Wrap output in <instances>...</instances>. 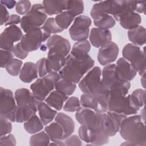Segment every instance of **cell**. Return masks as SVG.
Returning <instances> with one entry per match:
<instances>
[{
    "mask_svg": "<svg viewBox=\"0 0 146 146\" xmlns=\"http://www.w3.org/2000/svg\"><path fill=\"white\" fill-rule=\"evenodd\" d=\"M125 141L138 146H146L145 125L140 115L127 117L122 122L119 131Z\"/></svg>",
    "mask_w": 146,
    "mask_h": 146,
    "instance_id": "6da1fadb",
    "label": "cell"
},
{
    "mask_svg": "<svg viewBox=\"0 0 146 146\" xmlns=\"http://www.w3.org/2000/svg\"><path fill=\"white\" fill-rule=\"evenodd\" d=\"M94 60L90 56L81 60L70 54L66 57L64 66L58 73L63 79L77 84L86 73L94 67Z\"/></svg>",
    "mask_w": 146,
    "mask_h": 146,
    "instance_id": "7a4b0ae2",
    "label": "cell"
},
{
    "mask_svg": "<svg viewBox=\"0 0 146 146\" xmlns=\"http://www.w3.org/2000/svg\"><path fill=\"white\" fill-rule=\"evenodd\" d=\"M102 70L98 66L92 67L79 82L78 87L83 94L99 95L108 91L104 89L102 83Z\"/></svg>",
    "mask_w": 146,
    "mask_h": 146,
    "instance_id": "3957f363",
    "label": "cell"
},
{
    "mask_svg": "<svg viewBox=\"0 0 146 146\" xmlns=\"http://www.w3.org/2000/svg\"><path fill=\"white\" fill-rule=\"evenodd\" d=\"M60 78L58 72L52 71L46 76L36 79L30 85V90L39 102H43L55 87L58 80Z\"/></svg>",
    "mask_w": 146,
    "mask_h": 146,
    "instance_id": "277c9868",
    "label": "cell"
},
{
    "mask_svg": "<svg viewBox=\"0 0 146 146\" xmlns=\"http://www.w3.org/2000/svg\"><path fill=\"white\" fill-rule=\"evenodd\" d=\"M47 19V15L43 5L36 3L33 5L30 10L22 17L20 26L23 31L26 33L31 29L42 27Z\"/></svg>",
    "mask_w": 146,
    "mask_h": 146,
    "instance_id": "5b68a950",
    "label": "cell"
},
{
    "mask_svg": "<svg viewBox=\"0 0 146 146\" xmlns=\"http://www.w3.org/2000/svg\"><path fill=\"white\" fill-rule=\"evenodd\" d=\"M123 58L130 63L133 68L141 76L145 74V52L138 46L128 43L122 50Z\"/></svg>",
    "mask_w": 146,
    "mask_h": 146,
    "instance_id": "8992f818",
    "label": "cell"
},
{
    "mask_svg": "<svg viewBox=\"0 0 146 146\" xmlns=\"http://www.w3.org/2000/svg\"><path fill=\"white\" fill-rule=\"evenodd\" d=\"M127 115L112 111H107L101 113L100 131L107 137L115 136L119 132L123 121Z\"/></svg>",
    "mask_w": 146,
    "mask_h": 146,
    "instance_id": "52a82bcc",
    "label": "cell"
},
{
    "mask_svg": "<svg viewBox=\"0 0 146 146\" xmlns=\"http://www.w3.org/2000/svg\"><path fill=\"white\" fill-rule=\"evenodd\" d=\"M51 34L42 27L33 28L23 35L20 42L26 51H34L42 46V43L48 40Z\"/></svg>",
    "mask_w": 146,
    "mask_h": 146,
    "instance_id": "ba28073f",
    "label": "cell"
},
{
    "mask_svg": "<svg viewBox=\"0 0 146 146\" xmlns=\"http://www.w3.org/2000/svg\"><path fill=\"white\" fill-rule=\"evenodd\" d=\"M17 103L11 90L0 88V115L8 119L11 122L15 121Z\"/></svg>",
    "mask_w": 146,
    "mask_h": 146,
    "instance_id": "9c48e42d",
    "label": "cell"
},
{
    "mask_svg": "<svg viewBox=\"0 0 146 146\" xmlns=\"http://www.w3.org/2000/svg\"><path fill=\"white\" fill-rule=\"evenodd\" d=\"M91 23V19L88 16L80 15L76 17L69 29L71 38L76 42L87 40L89 36V27Z\"/></svg>",
    "mask_w": 146,
    "mask_h": 146,
    "instance_id": "30bf717a",
    "label": "cell"
},
{
    "mask_svg": "<svg viewBox=\"0 0 146 146\" xmlns=\"http://www.w3.org/2000/svg\"><path fill=\"white\" fill-rule=\"evenodd\" d=\"M109 91L103 95H94L83 94L80 96V104L83 107L88 108L99 113H104L108 111Z\"/></svg>",
    "mask_w": 146,
    "mask_h": 146,
    "instance_id": "8fae6325",
    "label": "cell"
},
{
    "mask_svg": "<svg viewBox=\"0 0 146 146\" xmlns=\"http://www.w3.org/2000/svg\"><path fill=\"white\" fill-rule=\"evenodd\" d=\"M101 113L91 109L80 107L76 111L75 118L80 125H86L96 132H100Z\"/></svg>",
    "mask_w": 146,
    "mask_h": 146,
    "instance_id": "7c38bea8",
    "label": "cell"
},
{
    "mask_svg": "<svg viewBox=\"0 0 146 146\" xmlns=\"http://www.w3.org/2000/svg\"><path fill=\"white\" fill-rule=\"evenodd\" d=\"M22 36V31L17 26L12 25L6 27L0 35L1 49L12 51L14 43L21 40Z\"/></svg>",
    "mask_w": 146,
    "mask_h": 146,
    "instance_id": "4fadbf2b",
    "label": "cell"
},
{
    "mask_svg": "<svg viewBox=\"0 0 146 146\" xmlns=\"http://www.w3.org/2000/svg\"><path fill=\"white\" fill-rule=\"evenodd\" d=\"M79 137L83 141L94 145H102L108 143L109 137L103 133L96 132L88 127L81 125L78 130Z\"/></svg>",
    "mask_w": 146,
    "mask_h": 146,
    "instance_id": "5bb4252c",
    "label": "cell"
},
{
    "mask_svg": "<svg viewBox=\"0 0 146 146\" xmlns=\"http://www.w3.org/2000/svg\"><path fill=\"white\" fill-rule=\"evenodd\" d=\"M119 49L117 44L113 42H110L100 47L97 59L98 62L103 66L108 65L116 60L117 59Z\"/></svg>",
    "mask_w": 146,
    "mask_h": 146,
    "instance_id": "9a60e30c",
    "label": "cell"
},
{
    "mask_svg": "<svg viewBox=\"0 0 146 146\" xmlns=\"http://www.w3.org/2000/svg\"><path fill=\"white\" fill-rule=\"evenodd\" d=\"M46 46L49 51L60 54L67 56L71 50V44L69 40L63 36L54 34L47 40Z\"/></svg>",
    "mask_w": 146,
    "mask_h": 146,
    "instance_id": "2e32d148",
    "label": "cell"
},
{
    "mask_svg": "<svg viewBox=\"0 0 146 146\" xmlns=\"http://www.w3.org/2000/svg\"><path fill=\"white\" fill-rule=\"evenodd\" d=\"M39 102L34 100L29 102H25L17 104L15 121L24 123L38 111V104Z\"/></svg>",
    "mask_w": 146,
    "mask_h": 146,
    "instance_id": "e0dca14e",
    "label": "cell"
},
{
    "mask_svg": "<svg viewBox=\"0 0 146 146\" xmlns=\"http://www.w3.org/2000/svg\"><path fill=\"white\" fill-rule=\"evenodd\" d=\"M115 65L116 75L120 81L130 82L134 79L137 74L136 71L130 63L123 58H120Z\"/></svg>",
    "mask_w": 146,
    "mask_h": 146,
    "instance_id": "ac0fdd59",
    "label": "cell"
},
{
    "mask_svg": "<svg viewBox=\"0 0 146 146\" xmlns=\"http://www.w3.org/2000/svg\"><path fill=\"white\" fill-rule=\"evenodd\" d=\"M89 39L94 47L100 48L111 42L112 34L109 29L94 27L91 30Z\"/></svg>",
    "mask_w": 146,
    "mask_h": 146,
    "instance_id": "d6986e66",
    "label": "cell"
},
{
    "mask_svg": "<svg viewBox=\"0 0 146 146\" xmlns=\"http://www.w3.org/2000/svg\"><path fill=\"white\" fill-rule=\"evenodd\" d=\"M118 21L123 28L130 30L140 25L141 22V18L140 14L133 11L129 6L120 16Z\"/></svg>",
    "mask_w": 146,
    "mask_h": 146,
    "instance_id": "ffe728a7",
    "label": "cell"
},
{
    "mask_svg": "<svg viewBox=\"0 0 146 146\" xmlns=\"http://www.w3.org/2000/svg\"><path fill=\"white\" fill-rule=\"evenodd\" d=\"M120 81L116 73L115 64H110L106 66L102 71V83L105 90H108Z\"/></svg>",
    "mask_w": 146,
    "mask_h": 146,
    "instance_id": "44dd1931",
    "label": "cell"
},
{
    "mask_svg": "<svg viewBox=\"0 0 146 146\" xmlns=\"http://www.w3.org/2000/svg\"><path fill=\"white\" fill-rule=\"evenodd\" d=\"M55 121L58 123L63 130V140L73 133L75 130V123L72 119L68 115L59 112L55 117Z\"/></svg>",
    "mask_w": 146,
    "mask_h": 146,
    "instance_id": "7402d4cb",
    "label": "cell"
},
{
    "mask_svg": "<svg viewBox=\"0 0 146 146\" xmlns=\"http://www.w3.org/2000/svg\"><path fill=\"white\" fill-rule=\"evenodd\" d=\"M38 76L36 63L27 62L24 63L19 73V79L26 83H31Z\"/></svg>",
    "mask_w": 146,
    "mask_h": 146,
    "instance_id": "603a6c76",
    "label": "cell"
},
{
    "mask_svg": "<svg viewBox=\"0 0 146 146\" xmlns=\"http://www.w3.org/2000/svg\"><path fill=\"white\" fill-rule=\"evenodd\" d=\"M66 57L60 54L48 50L46 59L50 71L59 72L64 66Z\"/></svg>",
    "mask_w": 146,
    "mask_h": 146,
    "instance_id": "cb8c5ba5",
    "label": "cell"
},
{
    "mask_svg": "<svg viewBox=\"0 0 146 146\" xmlns=\"http://www.w3.org/2000/svg\"><path fill=\"white\" fill-rule=\"evenodd\" d=\"M38 111L42 122L47 125L55 119L57 111L52 109L46 102H40L38 104Z\"/></svg>",
    "mask_w": 146,
    "mask_h": 146,
    "instance_id": "d4e9b609",
    "label": "cell"
},
{
    "mask_svg": "<svg viewBox=\"0 0 146 146\" xmlns=\"http://www.w3.org/2000/svg\"><path fill=\"white\" fill-rule=\"evenodd\" d=\"M67 1H43L42 5L47 15L59 14L66 10Z\"/></svg>",
    "mask_w": 146,
    "mask_h": 146,
    "instance_id": "484cf974",
    "label": "cell"
},
{
    "mask_svg": "<svg viewBox=\"0 0 146 146\" xmlns=\"http://www.w3.org/2000/svg\"><path fill=\"white\" fill-rule=\"evenodd\" d=\"M90 48L91 44L87 40L76 42L73 45L70 54L78 59L83 60L90 56L88 52Z\"/></svg>",
    "mask_w": 146,
    "mask_h": 146,
    "instance_id": "4316f807",
    "label": "cell"
},
{
    "mask_svg": "<svg viewBox=\"0 0 146 146\" xmlns=\"http://www.w3.org/2000/svg\"><path fill=\"white\" fill-rule=\"evenodd\" d=\"M68 98V96L55 90L50 92L44 101L50 107L54 108L57 111H60L63 108L64 103Z\"/></svg>",
    "mask_w": 146,
    "mask_h": 146,
    "instance_id": "83f0119b",
    "label": "cell"
},
{
    "mask_svg": "<svg viewBox=\"0 0 146 146\" xmlns=\"http://www.w3.org/2000/svg\"><path fill=\"white\" fill-rule=\"evenodd\" d=\"M129 40L136 46H143L146 42V30L143 26H138L132 29L128 30L127 33Z\"/></svg>",
    "mask_w": 146,
    "mask_h": 146,
    "instance_id": "f1b7e54d",
    "label": "cell"
},
{
    "mask_svg": "<svg viewBox=\"0 0 146 146\" xmlns=\"http://www.w3.org/2000/svg\"><path fill=\"white\" fill-rule=\"evenodd\" d=\"M44 131L52 142H58L63 140V130L60 125L55 121L47 125L44 128Z\"/></svg>",
    "mask_w": 146,
    "mask_h": 146,
    "instance_id": "f546056e",
    "label": "cell"
},
{
    "mask_svg": "<svg viewBox=\"0 0 146 146\" xmlns=\"http://www.w3.org/2000/svg\"><path fill=\"white\" fill-rule=\"evenodd\" d=\"M43 125L40 119L36 114L32 116L23 124L25 131L29 134H34L41 131Z\"/></svg>",
    "mask_w": 146,
    "mask_h": 146,
    "instance_id": "4dcf8cb0",
    "label": "cell"
},
{
    "mask_svg": "<svg viewBox=\"0 0 146 146\" xmlns=\"http://www.w3.org/2000/svg\"><path fill=\"white\" fill-rule=\"evenodd\" d=\"M76 88V84L60 78L55 84V90L66 95H71Z\"/></svg>",
    "mask_w": 146,
    "mask_h": 146,
    "instance_id": "1f68e13d",
    "label": "cell"
},
{
    "mask_svg": "<svg viewBox=\"0 0 146 146\" xmlns=\"http://www.w3.org/2000/svg\"><path fill=\"white\" fill-rule=\"evenodd\" d=\"M94 24L96 27L109 29L116 25V21L109 14H103L94 19Z\"/></svg>",
    "mask_w": 146,
    "mask_h": 146,
    "instance_id": "d6a6232c",
    "label": "cell"
},
{
    "mask_svg": "<svg viewBox=\"0 0 146 146\" xmlns=\"http://www.w3.org/2000/svg\"><path fill=\"white\" fill-rule=\"evenodd\" d=\"M75 18L70 13L65 10L56 15L55 19L59 27L64 30L68 29Z\"/></svg>",
    "mask_w": 146,
    "mask_h": 146,
    "instance_id": "836d02e7",
    "label": "cell"
},
{
    "mask_svg": "<svg viewBox=\"0 0 146 146\" xmlns=\"http://www.w3.org/2000/svg\"><path fill=\"white\" fill-rule=\"evenodd\" d=\"M84 2L80 0H68L67 1V9L69 13H70L75 18L80 15L84 11Z\"/></svg>",
    "mask_w": 146,
    "mask_h": 146,
    "instance_id": "e575fe53",
    "label": "cell"
},
{
    "mask_svg": "<svg viewBox=\"0 0 146 146\" xmlns=\"http://www.w3.org/2000/svg\"><path fill=\"white\" fill-rule=\"evenodd\" d=\"M50 139L45 131H40L33 134L30 138V145H48Z\"/></svg>",
    "mask_w": 146,
    "mask_h": 146,
    "instance_id": "d590c367",
    "label": "cell"
},
{
    "mask_svg": "<svg viewBox=\"0 0 146 146\" xmlns=\"http://www.w3.org/2000/svg\"><path fill=\"white\" fill-rule=\"evenodd\" d=\"M22 66V61L20 59L14 58L5 67L7 73L11 76H17L19 74Z\"/></svg>",
    "mask_w": 146,
    "mask_h": 146,
    "instance_id": "8d00e7d4",
    "label": "cell"
},
{
    "mask_svg": "<svg viewBox=\"0 0 146 146\" xmlns=\"http://www.w3.org/2000/svg\"><path fill=\"white\" fill-rule=\"evenodd\" d=\"M81 104L79 99L75 96L68 98L65 102L63 108L64 111L74 112H76L80 107Z\"/></svg>",
    "mask_w": 146,
    "mask_h": 146,
    "instance_id": "74e56055",
    "label": "cell"
},
{
    "mask_svg": "<svg viewBox=\"0 0 146 146\" xmlns=\"http://www.w3.org/2000/svg\"><path fill=\"white\" fill-rule=\"evenodd\" d=\"M42 27L51 34H56L63 31L57 25L55 18L53 17L48 18Z\"/></svg>",
    "mask_w": 146,
    "mask_h": 146,
    "instance_id": "f35d334b",
    "label": "cell"
},
{
    "mask_svg": "<svg viewBox=\"0 0 146 146\" xmlns=\"http://www.w3.org/2000/svg\"><path fill=\"white\" fill-rule=\"evenodd\" d=\"M132 99L136 104L140 107H144L145 104V91L141 88L135 90L131 94Z\"/></svg>",
    "mask_w": 146,
    "mask_h": 146,
    "instance_id": "ab89813d",
    "label": "cell"
},
{
    "mask_svg": "<svg viewBox=\"0 0 146 146\" xmlns=\"http://www.w3.org/2000/svg\"><path fill=\"white\" fill-rule=\"evenodd\" d=\"M8 119L0 115V136L9 134L12 131V124Z\"/></svg>",
    "mask_w": 146,
    "mask_h": 146,
    "instance_id": "60d3db41",
    "label": "cell"
},
{
    "mask_svg": "<svg viewBox=\"0 0 146 146\" xmlns=\"http://www.w3.org/2000/svg\"><path fill=\"white\" fill-rule=\"evenodd\" d=\"M31 7L30 1L27 0L19 1L17 2L15 10L18 14L25 15L30 10Z\"/></svg>",
    "mask_w": 146,
    "mask_h": 146,
    "instance_id": "b9f144b4",
    "label": "cell"
},
{
    "mask_svg": "<svg viewBox=\"0 0 146 146\" xmlns=\"http://www.w3.org/2000/svg\"><path fill=\"white\" fill-rule=\"evenodd\" d=\"M36 65L38 69V75L40 78H42L48 73L51 72L49 70L47 63V59L45 58H42L39 59L36 63Z\"/></svg>",
    "mask_w": 146,
    "mask_h": 146,
    "instance_id": "7bdbcfd3",
    "label": "cell"
},
{
    "mask_svg": "<svg viewBox=\"0 0 146 146\" xmlns=\"http://www.w3.org/2000/svg\"><path fill=\"white\" fill-rule=\"evenodd\" d=\"M1 67L5 68L6 66L14 59V54L11 51L1 49Z\"/></svg>",
    "mask_w": 146,
    "mask_h": 146,
    "instance_id": "ee69618b",
    "label": "cell"
},
{
    "mask_svg": "<svg viewBox=\"0 0 146 146\" xmlns=\"http://www.w3.org/2000/svg\"><path fill=\"white\" fill-rule=\"evenodd\" d=\"M131 9L137 13L145 14V1H129Z\"/></svg>",
    "mask_w": 146,
    "mask_h": 146,
    "instance_id": "f6af8a7d",
    "label": "cell"
},
{
    "mask_svg": "<svg viewBox=\"0 0 146 146\" xmlns=\"http://www.w3.org/2000/svg\"><path fill=\"white\" fill-rule=\"evenodd\" d=\"M12 52L15 56L20 59H25L28 56L29 52L22 47L21 42H18L14 45Z\"/></svg>",
    "mask_w": 146,
    "mask_h": 146,
    "instance_id": "bcb514c9",
    "label": "cell"
},
{
    "mask_svg": "<svg viewBox=\"0 0 146 146\" xmlns=\"http://www.w3.org/2000/svg\"><path fill=\"white\" fill-rule=\"evenodd\" d=\"M17 145V141L14 136L12 134H7L6 135L1 136L0 146L3 145Z\"/></svg>",
    "mask_w": 146,
    "mask_h": 146,
    "instance_id": "7dc6e473",
    "label": "cell"
},
{
    "mask_svg": "<svg viewBox=\"0 0 146 146\" xmlns=\"http://www.w3.org/2000/svg\"><path fill=\"white\" fill-rule=\"evenodd\" d=\"M64 145H81V139L76 135H71L63 140Z\"/></svg>",
    "mask_w": 146,
    "mask_h": 146,
    "instance_id": "c3c4849f",
    "label": "cell"
},
{
    "mask_svg": "<svg viewBox=\"0 0 146 146\" xmlns=\"http://www.w3.org/2000/svg\"><path fill=\"white\" fill-rule=\"evenodd\" d=\"M9 13L6 7L3 4H0V24L3 25L5 24L9 20L10 18Z\"/></svg>",
    "mask_w": 146,
    "mask_h": 146,
    "instance_id": "681fc988",
    "label": "cell"
},
{
    "mask_svg": "<svg viewBox=\"0 0 146 146\" xmlns=\"http://www.w3.org/2000/svg\"><path fill=\"white\" fill-rule=\"evenodd\" d=\"M21 21V18L19 15L17 14H11L10 15L8 21L5 24V25L6 26L15 25L18 23H20Z\"/></svg>",
    "mask_w": 146,
    "mask_h": 146,
    "instance_id": "f907efd6",
    "label": "cell"
},
{
    "mask_svg": "<svg viewBox=\"0 0 146 146\" xmlns=\"http://www.w3.org/2000/svg\"><path fill=\"white\" fill-rule=\"evenodd\" d=\"M1 3L3 4L5 6L7 7L9 9H13L15 6H16L17 2L15 1H12V0H9V1H1Z\"/></svg>",
    "mask_w": 146,
    "mask_h": 146,
    "instance_id": "816d5d0a",
    "label": "cell"
},
{
    "mask_svg": "<svg viewBox=\"0 0 146 146\" xmlns=\"http://www.w3.org/2000/svg\"><path fill=\"white\" fill-rule=\"evenodd\" d=\"M141 84L142 85V87L145 88V74L141 76Z\"/></svg>",
    "mask_w": 146,
    "mask_h": 146,
    "instance_id": "f5cc1de1",
    "label": "cell"
}]
</instances>
